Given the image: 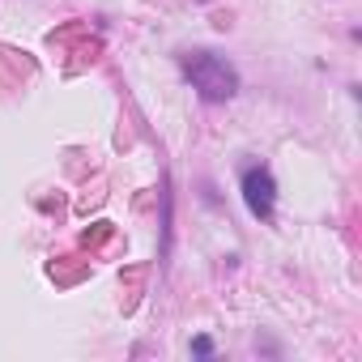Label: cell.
I'll list each match as a JSON object with an SVG mask.
<instances>
[{
    "mask_svg": "<svg viewBox=\"0 0 362 362\" xmlns=\"http://www.w3.org/2000/svg\"><path fill=\"white\" fill-rule=\"evenodd\" d=\"M179 69H184V77L192 81V90H197L205 103H226V98H235V90H239L235 64H226V60L214 56V52H188V56H179Z\"/></svg>",
    "mask_w": 362,
    "mask_h": 362,
    "instance_id": "1",
    "label": "cell"
},
{
    "mask_svg": "<svg viewBox=\"0 0 362 362\" xmlns=\"http://www.w3.org/2000/svg\"><path fill=\"white\" fill-rule=\"evenodd\" d=\"M243 201H247L252 218H260V222H269V218H273L277 184H273L269 166H247V170H243Z\"/></svg>",
    "mask_w": 362,
    "mask_h": 362,
    "instance_id": "2",
    "label": "cell"
},
{
    "mask_svg": "<svg viewBox=\"0 0 362 362\" xmlns=\"http://www.w3.org/2000/svg\"><path fill=\"white\" fill-rule=\"evenodd\" d=\"M192 349H197V354H209V349H214V341H209V337H197V341H192Z\"/></svg>",
    "mask_w": 362,
    "mask_h": 362,
    "instance_id": "3",
    "label": "cell"
}]
</instances>
